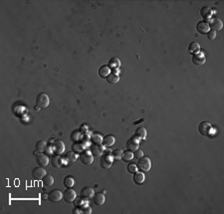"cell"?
Returning <instances> with one entry per match:
<instances>
[{"label":"cell","instance_id":"2","mask_svg":"<svg viewBox=\"0 0 224 214\" xmlns=\"http://www.w3.org/2000/svg\"><path fill=\"white\" fill-rule=\"evenodd\" d=\"M138 167H139V169H140L141 171H145V172L150 171V168H151L150 160L146 156H143L141 158H140L139 162H138Z\"/></svg>","mask_w":224,"mask_h":214},{"label":"cell","instance_id":"5","mask_svg":"<svg viewBox=\"0 0 224 214\" xmlns=\"http://www.w3.org/2000/svg\"><path fill=\"white\" fill-rule=\"evenodd\" d=\"M125 146H127V149L129 150L134 152L140 147V139H138L136 136H133V138L129 139L127 144H125Z\"/></svg>","mask_w":224,"mask_h":214},{"label":"cell","instance_id":"9","mask_svg":"<svg viewBox=\"0 0 224 214\" xmlns=\"http://www.w3.org/2000/svg\"><path fill=\"white\" fill-rule=\"evenodd\" d=\"M63 198V192L59 189H54L49 192V200L52 202H59Z\"/></svg>","mask_w":224,"mask_h":214},{"label":"cell","instance_id":"35","mask_svg":"<svg viewBox=\"0 0 224 214\" xmlns=\"http://www.w3.org/2000/svg\"><path fill=\"white\" fill-rule=\"evenodd\" d=\"M143 156H145V155H144V151L138 149L134 151V157H135V158H138V160H140V158H141Z\"/></svg>","mask_w":224,"mask_h":214},{"label":"cell","instance_id":"16","mask_svg":"<svg viewBox=\"0 0 224 214\" xmlns=\"http://www.w3.org/2000/svg\"><path fill=\"white\" fill-rule=\"evenodd\" d=\"M196 28H197V31L201 34H207L209 31H210V27H209V24L207 23L205 21H200L197 23V26H196Z\"/></svg>","mask_w":224,"mask_h":214},{"label":"cell","instance_id":"11","mask_svg":"<svg viewBox=\"0 0 224 214\" xmlns=\"http://www.w3.org/2000/svg\"><path fill=\"white\" fill-rule=\"evenodd\" d=\"M205 62H206V58H205L204 54L202 52L199 51L197 53L193 54V56H192V63L193 64L197 65V66H201V65H203Z\"/></svg>","mask_w":224,"mask_h":214},{"label":"cell","instance_id":"10","mask_svg":"<svg viewBox=\"0 0 224 214\" xmlns=\"http://www.w3.org/2000/svg\"><path fill=\"white\" fill-rule=\"evenodd\" d=\"M91 152L95 156H101L105 152V146L101 144H94L91 146Z\"/></svg>","mask_w":224,"mask_h":214},{"label":"cell","instance_id":"30","mask_svg":"<svg viewBox=\"0 0 224 214\" xmlns=\"http://www.w3.org/2000/svg\"><path fill=\"white\" fill-rule=\"evenodd\" d=\"M75 184V179L73 176H66L64 179V185L66 186V187H73Z\"/></svg>","mask_w":224,"mask_h":214},{"label":"cell","instance_id":"34","mask_svg":"<svg viewBox=\"0 0 224 214\" xmlns=\"http://www.w3.org/2000/svg\"><path fill=\"white\" fill-rule=\"evenodd\" d=\"M92 140L94 144H101V142H103V138L100 135H92Z\"/></svg>","mask_w":224,"mask_h":214},{"label":"cell","instance_id":"1","mask_svg":"<svg viewBox=\"0 0 224 214\" xmlns=\"http://www.w3.org/2000/svg\"><path fill=\"white\" fill-rule=\"evenodd\" d=\"M36 105L42 109L48 108L49 105H50V98L45 93H41L36 98Z\"/></svg>","mask_w":224,"mask_h":214},{"label":"cell","instance_id":"40","mask_svg":"<svg viewBox=\"0 0 224 214\" xmlns=\"http://www.w3.org/2000/svg\"><path fill=\"white\" fill-rule=\"evenodd\" d=\"M141 122H144V119H140V120H138V122H134V125H138L139 123H141Z\"/></svg>","mask_w":224,"mask_h":214},{"label":"cell","instance_id":"8","mask_svg":"<svg viewBox=\"0 0 224 214\" xmlns=\"http://www.w3.org/2000/svg\"><path fill=\"white\" fill-rule=\"evenodd\" d=\"M209 24V27H210V30H213V31H220L222 30L223 28V22L220 18H213L211 19L210 23Z\"/></svg>","mask_w":224,"mask_h":214},{"label":"cell","instance_id":"17","mask_svg":"<svg viewBox=\"0 0 224 214\" xmlns=\"http://www.w3.org/2000/svg\"><path fill=\"white\" fill-rule=\"evenodd\" d=\"M93 202H94V203L98 206L104 205L105 204V202H106V197H105V195H104L103 192L97 193V194H95L94 196H93Z\"/></svg>","mask_w":224,"mask_h":214},{"label":"cell","instance_id":"32","mask_svg":"<svg viewBox=\"0 0 224 214\" xmlns=\"http://www.w3.org/2000/svg\"><path fill=\"white\" fill-rule=\"evenodd\" d=\"M123 160H125V161H130V160H132L133 158H134V152L133 151H130V150H125V151H124V153H123Z\"/></svg>","mask_w":224,"mask_h":214},{"label":"cell","instance_id":"24","mask_svg":"<svg viewBox=\"0 0 224 214\" xmlns=\"http://www.w3.org/2000/svg\"><path fill=\"white\" fill-rule=\"evenodd\" d=\"M211 14H212V10H211V8L210 7H208V6H204V7H202L201 9H200V15L202 16V17L203 18H209L210 16H211Z\"/></svg>","mask_w":224,"mask_h":214},{"label":"cell","instance_id":"15","mask_svg":"<svg viewBox=\"0 0 224 214\" xmlns=\"http://www.w3.org/2000/svg\"><path fill=\"white\" fill-rule=\"evenodd\" d=\"M36 162L39 164L40 166L45 167L49 164V157L46 155H44V153L40 152L39 155H36Z\"/></svg>","mask_w":224,"mask_h":214},{"label":"cell","instance_id":"14","mask_svg":"<svg viewBox=\"0 0 224 214\" xmlns=\"http://www.w3.org/2000/svg\"><path fill=\"white\" fill-rule=\"evenodd\" d=\"M53 149H54V150H55V152L57 153V155H61V153H63L65 151L66 145H65L64 141L60 140H57L54 141Z\"/></svg>","mask_w":224,"mask_h":214},{"label":"cell","instance_id":"26","mask_svg":"<svg viewBox=\"0 0 224 214\" xmlns=\"http://www.w3.org/2000/svg\"><path fill=\"white\" fill-rule=\"evenodd\" d=\"M46 147H47V144H46V141L45 140H39V141H37V144L35 145V150L38 151V152H43L44 150H46Z\"/></svg>","mask_w":224,"mask_h":214},{"label":"cell","instance_id":"19","mask_svg":"<svg viewBox=\"0 0 224 214\" xmlns=\"http://www.w3.org/2000/svg\"><path fill=\"white\" fill-rule=\"evenodd\" d=\"M115 141H116L115 136L112 135H108L105 136V138H103V145L107 146V147H110L115 144Z\"/></svg>","mask_w":224,"mask_h":214},{"label":"cell","instance_id":"25","mask_svg":"<svg viewBox=\"0 0 224 214\" xmlns=\"http://www.w3.org/2000/svg\"><path fill=\"white\" fill-rule=\"evenodd\" d=\"M145 174L143 172H135V176H134V181L136 183V184H141V183H144L145 181Z\"/></svg>","mask_w":224,"mask_h":214},{"label":"cell","instance_id":"33","mask_svg":"<svg viewBox=\"0 0 224 214\" xmlns=\"http://www.w3.org/2000/svg\"><path fill=\"white\" fill-rule=\"evenodd\" d=\"M128 171H129V172H130V173H135V172L139 171V167H138V166H136V164L130 163V164H129V166H128Z\"/></svg>","mask_w":224,"mask_h":214},{"label":"cell","instance_id":"6","mask_svg":"<svg viewBox=\"0 0 224 214\" xmlns=\"http://www.w3.org/2000/svg\"><path fill=\"white\" fill-rule=\"evenodd\" d=\"M212 130V125L209 122H201L198 125V131L202 135H209Z\"/></svg>","mask_w":224,"mask_h":214},{"label":"cell","instance_id":"27","mask_svg":"<svg viewBox=\"0 0 224 214\" xmlns=\"http://www.w3.org/2000/svg\"><path fill=\"white\" fill-rule=\"evenodd\" d=\"M54 177L51 174H46L44 177H43V183H44L46 186H52L54 184Z\"/></svg>","mask_w":224,"mask_h":214},{"label":"cell","instance_id":"29","mask_svg":"<svg viewBox=\"0 0 224 214\" xmlns=\"http://www.w3.org/2000/svg\"><path fill=\"white\" fill-rule=\"evenodd\" d=\"M123 153H124V151H123L121 149H117V150H115L112 151L111 155L114 157V160H122V157H123Z\"/></svg>","mask_w":224,"mask_h":214},{"label":"cell","instance_id":"38","mask_svg":"<svg viewBox=\"0 0 224 214\" xmlns=\"http://www.w3.org/2000/svg\"><path fill=\"white\" fill-rule=\"evenodd\" d=\"M82 211H83V213H86V214H91L92 213V209H91V207L90 206H86L85 208H83V210H82Z\"/></svg>","mask_w":224,"mask_h":214},{"label":"cell","instance_id":"37","mask_svg":"<svg viewBox=\"0 0 224 214\" xmlns=\"http://www.w3.org/2000/svg\"><path fill=\"white\" fill-rule=\"evenodd\" d=\"M207 37H208L209 40H214L216 38V32L213 30H210L208 33H207Z\"/></svg>","mask_w":224,"mask_h":214},{"label":"cell","instance_id":"28","mask_svg":"<svg viewBox=\"0 0 224 214\" xmlns=\"http://www.w3.org/2000/svg\"><path fill=\"white\" fill-rule=\"evenodd\" d=\"M110 68L108 67V66H102V67L100 68L99 70V75L100 77H102V78H107V77L110 75Z\"/></svg>","mask_w":224,"mask_h":214},{"label":"cell","instance_id":"21","mask_svg":"<svg viewBox=\"0 0 224 214\" xmlns=\"http://www.w3.org/2000/svg\"><path fill=\"white\" fill-rule=\"evenodd\" d=\"M146 135H147V131L145 128L140 127V128H138L135 130V136H136L138 139H140V140H145L146 138Z\"/></svg>","mask_w":224,"mask_h":214},{"label":"cell","instance_id":"36","mask_svg":"<svg viewBox=\"0 0 224 214\" xmlns=\"http://www.w3.org/2000/svg\"><path fill=\"white\" fill-rule=\"evenodd\" d=\"M73 147H74V150L75 151H79V152H82L83 151V145H82L81 144H79V142H75V144L73 145Z\"/></svg>","mask_w":224,"mask_h":214},{"label":"cell","instance_id":"23","mask_svg":"<svg viewBox=\"0 0 224 214\" xmlns=\"http://www.w3.org/2000/svg\"><path fill=\"white\" fill-rule=\"evenodd\" d=\"M77 158H78V155L76 152H73V151L67 152L64 156V160H66L67 162H74V161H76Z\"/></svg>","mask_w":224,"mask_h":214},{"label":"cell","instance_id":"12","mask_svg":"<svg viewBox=\"0 0 224 214\" xmlns=\"http://www.w3.org/2000/svg\"><path fill=\"white\" fill-rule=\"evenodd\" d=\"M46 174H47L46 171L42 166L35 167V168H33V171H32V176H33V178L36 180L43 179V177H44Z\"/></svg>","mask_w":224,"mask_h":214},{"label":"cell","instance_id":"18","mask_svg":"<svg viewBox=\"0 0 224 214\" xmlns=\"http://www.w3.org/2000/svg\"><path fill=\"white\" fill-rule=\"evenodd\" d=\"M51 164L54 166V167H56V168H59V167H61L63 166V160H62V157L60 156L59 155H53L51 157V160H50Z\"/></svg>","mask_w":224,"mask_h":214},{"label":"cell","instance_id":"4","mask_svg":"<svg viewBox=\"0 0 224 214\" xmlns=\"http://www.w3.org/2000/svg\"><path fill=\"white\" fill-rule=\"evenodd\" d=\"M80 158L81 161L84 164H87V166H90V164L93 163L94 161V155H92V152L89 150H83L80 155Z\"/></svg>","mask_w":224,"mask_h":214},{"label":"cell","instance_id":"41","mask_svg":"<svg viewBox=\"0 0 224 214\" xmlns=\"http://www.w3.org/2000/svg\"><path fill=\"white\" fill-rule=\"evenodd\" d=\"M74 213H80L81 212V210H79V209H74V211H73Z\"/></svg>","mask_w":224,"mask_h":214},{"label":"cell","instance_id":"22","mask_svg":"<svg viewBox=\"0 0 224 214\" xmlns=\"http://www.w3.org/2000/svg\"><path fill=\"white\" fill-rule=\"evenodd\" d=\"M200 51V45L197 42H191L188 46V52L189 54L193 55L195 53H197Z\"/></svg>","mask_w":224,"mask_h":214},{"label":"cell","instance_id":"7","mask_svg":"<svg viewBox=\"0 0 224 214\" xmlns=\"http://www.w3.org/2000/svg\"><path fill=\"white\" fill-rule=\"evenodd\" d=\"M114 162V157L111 155H105L101 157V166L105 169L111 168Z\"/></svg>","mask_w":224,"mask_h":214},{"label":"cell","instance_id":"20","mask_svg":"<svg viewBox=\"0 0 224 214\" xmlns=\"http://www.w3.org/2000/svg\"><path fill=\"white\" fill-rule=\"evenodd\" d=\"M107 81H108L109 84L116 85V84L119 83V81H120V76L117 73H110V75L107 77Z\"/></svg>","mask_w":224,"mask_h":214},{"label":"cell","instance_id":"39","mask_svg":"<svg viewBox=\"0 0 224 214\" xmlns=\"http://www.w3.org/2000/svg\"><path fill=\"white\" fill-rule=\"evenodd\" d=\"M41 198H42L43 200H46V199H48V198H49V194H48V193H43V194H42V196H41Z\"/></svg>","mask_w":224,"mask_h":214},{"label":"cell","instance_id":"13","mask_svg":"<svg viewBox=\"0 0 224 214\" xmlns=\"http://www.w3.org/2000/svg\"><path fill=\"white\" fill-rule=\"evenodd\" d=\"M80 195L81 198L83 199H91L95 195V191L92 187H84L83 189H81Z\"/></svg>","mask_w":224,"mask_h":214},{"label":"cell","instance_id":"3","mask_svg":"<svg viewBox=\"0 0 224 214\" xmlns=\"http://www.w3.org/2000/svg\"><path fill=\"white\" fill-rule=\"evenodd\" d=\"M63 198L65 201L68 202V203H72V202H74L76 200V198H77L76 191L72 187H68L63 192Z\"/></svg>","mask_w":224,"mask_h":214},{"label":"cell","instance_id":"31","mask_svg":"<svg viewBox=\"0 0 224 214\" xmlns=\"http://www.w3.org/2000/svg\"><path fill=\"white\" fill-rule=\"evenodd\" d=\"M120 66H121V62H120V60L118 58H113L111 59L110 61V67L114 70H118L120 68Z\"/></svg>","mask_w":224,"mask_h":214}]
</instances>
